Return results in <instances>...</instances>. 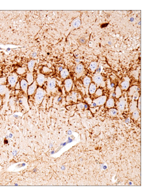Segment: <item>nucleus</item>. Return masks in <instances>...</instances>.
Wrapping results in <instances>:
<instances>
[{
    "instance_id": "7c9ffc66",
    "label": "nucleus",
    "mask_w": 145,
    "mask_h": 195,
    "mask_svg": "<svg viewBox=\"0 0 145 195\" xmlns=\"http://www.w3.org/2000/svg\"><path fill=\"white\" fill-rule=\"evenodd\" d=\"M20 88H21V87H20V82H19V81H18L16 84L15 89H16V90H19V89H20Z\"/></svg>"
},
{
    "instance_id": "0eeeda50",
    "label": "nucleus",
    "mask_w": 145,
    "mask_h": 195,
    "mask_svg": "<svg viewBox=\"0 0 145 195\" xmlns=\"http://www.w3.org/2000/svg\"><path fill=\"white\" fill-rule=\"evenodd\" d=\"M126 105V100L123 97L119 98V102L118 103V109L120 111H123L125 109Z\"/></svg>"
},
{
    "instance_id": "423d86ee",
    "label": "nucleus",
    "mask_w": 145,
    "mask_h": 195,
    "mask_svg": "<svg viewBox=\"0 0 145 195\" xmlns=\"http://www.w3.org/2000/svg\"><path fill=\"white\" fill-rule=\"evenodd\" d=\"M72 84H73V82H72V79H67L64 81V87L67 92H69L72 90Z\"/></svg>"
},
{
    "instance_id": "7ed1b4c3",
    "label": "nucleus",
    "mask_w": 145,
    "mask_h": 195,
    "mask_svg": "<svg viewBox=\"0 0 145 195\" xmlns=\"http://www.w3.org/2000/svg\"><path fill=\"white\" fill-rule=\"evenodd\" d=\"M93 80L94 81V83L96 84L98 86H100L102 87H105L106 86V83L105 81L103 80V78L102 76L100 75H95L93 78Z\"/></svg>"
},
{
    "instance_id": "c9c22d12",
    "label": "nucleus",
    "mask_w": 145,
    "mask_h": 195,
    "mask_svg": "<svg viewBox=\"0 0 145 195\" xmlns=\"http://www.w3.org/2000/svg\"><path fill=\"white\" fill-rule=\"evenodd\" d=\"M2 98L0 96V106H1L2 105Z\"/></svg>"
},
{
    "instance_id": "c85d7f7f",
    "label": "nucleus",
    "mask_w": 145,
    "mask_h": 195,
    "mask_svg": "<svg viewBox=\"0 0 145 195\" xmlns=\"http://www.w3.org/2000/svg\"><path fill=\"white\" fill-rule=\"evenodd\" d=\"M7 83V79L6 77L0 78V85H5Z\"/></svg>"
},
{
    "instance_id": "f3484780",
    "label": "nucleus",
    "mask_w": 145,
    "mask_h": 195,
    "mask_svg": "<svg viewBox=\"0 0 145 195\" xmlns=\"http://www.w3.org/2000/svg\"><path fill=\"white\" fill-rule=\"evenodd\" d=\"M35 63H36V61L35 60H31L28 63V69L29 70V71H30V72H33Z\"/></svg>"
},
{
    "instance_id": "f257e3e1",
    "label": "nucleus",
    "mask_w": 145,
    "mask_h": 195,
    "mask_svg": "<svg viewBox=\"0 0 145 195\" xmlns=\"http://www.w3.org/2000/svg\"><path fill=\"white\" fill-rule=\"evenodd\" d=\"M45 93L44 90L41 88H37L36 90V93L35 94L34 99L35 101L38 104H41L44 100Z\"/></svg>"
},
{
    "instance_id": "2f4dec72",
    "label": "nucleus",
    "mask_w": 145,
    "mask_h": 195,
    "mask_svg": "<svg viewBox=\"0 0 145 195\" xmlns=\"http://www.w3.org/2000/svg\"><path fill=\"white\" fill-rule=\"evenodd\" d=\"M137 107L140 111L141 110V97H140V98H139V103H138Z\"/></svg>"
},
{
    "instance_id": "6ab92c4d",
    "label": "nucleus",
    "mask_w": 145,
    "mask_h": 195,
    "mask_svg": "<svg viewBox=\"0 0 145 195\" xmlns=\"http://www.w3.org/2000/svg\"><path fill=\"white\" fill-rule=\"evenodd\" d=\"M81 24V21H80V19H79V18H76V19H75L73 22H72V27L74 29H76V28H78L79 26H80Z\"/></svg>"
},
{
    "instance_id": "9b49d317",
    "label": "nucleus",
    "mask_w": 145,
    "mask_h": 195,
    "mask_svg": "<svg viewBox=\"0 0 145 195\" xmlns=\"http://www.w3.org/2000/svg\"><path fill=\"white\" fill-rule=\"evenodd\" d=\"M114 105H115V101L113 98H109L106 102V108H107L108 109L113 108L114 106Z\"/></svg>"
},
{
    "instance_id": "a211bd4d",
    "label": "nucleus",
    "mask_w": 145,
    "mask_h": 195,
    "mask_svg": "<svg viewBox=\"0 0 145 195\" xmlns=\"http://www.w3.org/2000/svg\"><path fill=\"white\" fill-rule=\"evenodd\" d=\"M114 96L115 98L118 99L121 98L122 96V90L119 86H117V87L115 88Z\"/></svg>"
},
{
    "instance_id": "b1692460",
    "label": "nucleus",
    "mask_w": 145,
    "mask_h": 195,
    "mask_svg": "<svg viewBox=\"0 0 145 195\" xmlns=\"http://www.w3.org/2000/svg\"><path fill=\"white\" fill-rule=\"evenodd\" d=\"M137 105V101H133L132 103H131V106H130V112L131 113H132L133 111L136 110Z\"/></svg>"
},
{
    "instance_id": "cd10ccee",
    "label": "nucleus",
    "mask_w": 145,
    "mask_h": 195,
    "mask_svg": "<svg viewBox=\"0 0 145 195\" xmlns=\"http://www.w3.org/2000/svg\"><path fill=\"white\" fill-rule=\"evenodd\" d=\"M94 94H96V97H101L102 96L103 94V92H102V90L101 89H98L96 90V93H95Z\"/></svg>"
},
{
    "instance_id": "4be33fe9",
    "label": "nucleus",
    "mask_w": 145,
    "mask_h": 195,
    "mask_svg": "<svg viewBox=\"0 0 145 195\" xmlns=\"http://www.w3.org/2000/svg\"><path fill=\"white\" fill-rule=\"evenodd\" d=\"M139 90V87H137V86H133L131 87L130 89V92H129V95L130 96H133L135 93L137 92Z\"/></svg>"
},
{
    "instance_id": "f704fd0d",
    "label": "nucleus",
    "mask_w": 145,
    "mask_h": 195,
    "mask_svg": "<svg viewBox=\"0 0 145 195\" xmlns=\"http://www.w3.org/2000/svg\"><path fill=\"white\" fill-rule=\"evenodd\" d=\"M50 69H48L47 67H43V71L44 72H47V71H49Z\"/></svg>"
},
{
    "instance_id": "2eb2a0df",
    "label": "nucleus",
    "mask_w": 145,
    "mask_h": 195,
    "mask_svg": "<svg viewBox=\"0 0 145 195\" xmlns=\"http://www.w3.org/2000/svg\"><path fill=\"white\" fill-rule=\"evenodd\" d=\"M56 87V79H52L49 81L48 84H47V88L50 90H53L55 89Z\"/></svg>"
},
{
    "instance_id": "9d476101",
    "label": "nucleus",
    "mask_w": 145,
    "mask_h": 195,
    "mask_svg": "<svg viewBox=\"0 0 145 195\" xmlns=\"http://www.w3.org/2000/svg\"><path fill=\"white\" fill-rule=\"evenodd\" d=\"M45 77L44 75H43L42 74H40L37 75L36 81V83H37V85L40 86V87H41V86H42L43 84H44V83L45 82Z\"/></svg>"
},
{
    "instance_id": "39448f33",
    "label": "nucleus",
    "mask_w": 145,
    "mask_h": 195,
    "mask_svg": "<svg viewBox=\"0 0 145 195\" xmlns=\"http://www.w3.org/2000/svg\"><path fill=\"white\" fill-rule=\"evenodd\" d=\"M37 84L36 81H34L32 84H31L30 85H29V87H28V94L29 96H32V95L35 93V92L37 88Z\"/></svg>"
},
{
    "instance_id": "1a4fd4ad",
    "label": "nucleus",
    "mask_w": 145,
    "mask_h": 195,
    "mask_svg": "<svg viewBox=\"0 0 145 195\" xmlns=\"http://www.w3.org/2000/svg\"><path fill=\"white\" fill-rule=\"evenodd\" d=\"M75 71L78 75V77L81 76L84 72V66L81 64H79L76 66L75 68Z\"/></svg>"
},
{
    "instance_id": "412c9836",
    "label": "nucleus",
    "mask_w": 145,
    "mask_h": 195,
    "mask_svg": "<svg viewBox=\"0 0 145 195\" xmlns=\"http://www.w3.org/2000/svg\"><path fill=\"white\" fill-rule=\"evenodd\" d=\"M7 91V88L6 85H0V96H4Z\"/></svg>"
},
{
    "instance_id": "f03ea898",
    "label": "nucleus",
    "mask_w": 145,
    "mask_h": 195,
    "mask_svg": "<svg viewBox=\"0 0 145 195\" xmlns=\"http://www.w3.org/2000/svg\"><path fill=\"white\" fill-rule=\"evenodd\" d=\"M8 83L12 88L15 87L16 84L18 82V75L17 74L13 73L9 76L7 79Z\"/></svg>"
},
{
    "instance_id": "393cba45",
    "label": "nucleus",
    "mask_w": 145,
    "mask_h": 195,
    "mask_svg": "<svg viewBox=\"0 0 145 195\" xmlns=\"http://www.w3.org/2000/svg\"><path fill=\"white\" fill-rule=\"evenodd\" d=\"M98 67V64L96 62H93L90 64V69L92 70V71H94L97 69Z\"/></svg>"
},
{
    "instance_id": "aec40b11",
    "label": "nucleus",
    "mask_w": 145,
    "mask_h": 195,
    "mask_svg": "<svg viewBox=\"0 0 145 195\" xmlns=\"http://www.w3.org/2000/svg\"><path fill=\"white\" fill-rule=\"evenodd\" d=\"M69 72L68 70L67 69H63L62 71H60V76L63 79H66L68 76H69Z\"/></svg>"
},
{
    "instance_id": "a878e982",
    "label": "nucleus",
    "mask_w": 145,
    "mask_h": 195,
    "mask_svg": "<svg viewBox=\"0 0 145 195\" xmlns=\"http://www.w3.org/2000/svg\"><path fill=\"white\" fill-rule=\"evenodd\" d=\"M17 73L19 75H22L26 72L25 67H19L17 69Z\"/></svg>"
},
{
    "instance_id": "bb28decb",
    "label": "nucleus",
    "mask_w": 145,
    "mask_h": 195,
    "mask_svg": "<svg viewBox=\"0 0 145 195\" xmlns=\"http://www.w3.org/2000/svg\"><path fill=\"white\" fill-rule=\"evenodd\" d=\"M109 111L110 114L112 115V116L114 117V116H115V115H117V114L118 111L116 109L110 108V109H109Z\"/></svg>"
},
{
    "instance_id": "20e7f679",
    "label": "nucleus",
    "mask_w": 145,
    "mask_h": 195,
    "mask_svg": "<svg viewBox=\"0 0 145 195\" xmlns=\"http://www.w3.org/2000/svg\"><path fill=\"white\" fill-rule=\"evenodd\" d=\"M107 97L105 96H102L95 99L93 101V103L96 104V105H98V106L103 105V104H105L106 103V101H107Z\"/></svg>"
},
{
    "instance_id": "c756f323",
    "label": "nucleus",
    "mask_w": 145,
    "mask_h": 195,
    "mask_svg": "<svg viewBox=\"0 0 145 195\" xmlns=\"http://www.w3.org/2000/svg\"><path fill=\"white\" fill-rule=\"evenodd\" d=\"M133 99L134 100H136L139 98V94H138V92L135 93L133 95Z\"/></svg>"
},
{
    "instance_id": "72a5a7b5",
    "label": "nucleus",
    "mask_w": 145,
    "mask_h": 195,
    "mask_svg": "<svg viewBox=\"0 0 145 195\" xmlns=\"http://www.w3.org/2000/svg\"><path fill=\"white\" fill-rule=\"evenodd\" d=\"M80 43H81V44H84V43H85L86 40L84 38H81L80 39Z\"/></svg>"
},
{
    "instance_id": "473e14b6",
    "label": "nucleus",
    "mask_w": 145,
    "mask_h": 195,
    "mask_svg": "<svg viewBox=\"0 0 145 195\" xmlns=\"http://www.w3.org/2000/svg\"><path fill=\"white\" fill-rule=\"evenodd\" d=\"M84 104H82V103L79 104H78V108L80 109H83L84 108Z\"/></svg>"
},
{
    "instance_id": "4468645a",
    "label": "nucleus",
    "mask_w": 145,
    "mask_h": 195,
    "mask_svg": "<svg viewBox=\"0 0 145 195\" xmlns=\"http://www.w3.org/2000/svg\"><path fill=\"white\" fill-rule=\"evenodd\" d=\"M88 90H89V93L90 94H94L97 90V85L96 84L94 83H90L89 88H88Z\"/></svg>"
},
{
    "instance_id": "ddd939ff",
    "label": "nucleus",
    "mask_w": 145,
    "mask_h": 195,
    "mask_svg": "<svg viewBox=\"0 0 145 195\" xmlns=\"http://www.w3.org/2000/svg\"><path fill=\"white\" fill-rule=\"evenodd\" d=\"M130 80H129V79H127V80H124L123 81H122L121 84V89L123 90H126L128 89V88L130 87Z\"/></svg>"
},
{
    "instance_id": "6e6552de",
    "label": "nucleus",
    "mask_w": 145,
    "mask_h": 195,
    "mask_svg": "<svg viewBox=\"0 0 145 195\" xmlns=\"http://www.w3.org/2000/svg\"><path fill=\"white\" fill-rule=\"evenodd\" d=\"M20 87H21V89L25 93L28 94V89L29 87V84L27 81L25 79H22L20 81Z\"/></svg>"
},
{
    "instance_id": "5701e85b",
    "label": "nucleus",
    "mask_w": 145,
    "mask_h": 195,
    "mask_svg": "<svg viewBox=\"0 0 145 195\" xmlns=\"http://www.w3.org/2000/svg\"><path fill=\"white\" fill-rule=\"evenodd\" d=\"M132 117L133 119H134L135 121H137V120H138L139 118L140 117V113L139 112V110H135V111H133L132 112Z\"/></svg>"
},
{
    "instance_id": "f8f14e48",
    "label": "nucleus",
    "mask_w": 145,
    "mask_h": 195,
    "mask_svg": "<svg viewBox=\"0 0 145 195\" xmlns=\"http://www.w3.org/2000/svg\"><path fill=\"white\" fill-rule=\"evenodd\" d=\"M29 85H31L34 81V75L33 72H29L27 74L26 76V80Z\"/></svg>"
},
{
    "instance_id": "dca6fc26",
    "label": "nucleus",
    "mask_w": 145,
    "mask_h": 195,
    "mask_svg": "<svg viewBox=\"0 0 145 195\" xmlns=\"http://www.w3.org/2000/svg\"><path fill=\"white\" fill-rule=\"evenodd\" d=\"M91 78H89L88 76H85L84 79L83 80V84L84 87L86 88V89H88V88H89V86L90 85V84L91 83Z\"/></svg>"
}]
</instances>
